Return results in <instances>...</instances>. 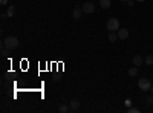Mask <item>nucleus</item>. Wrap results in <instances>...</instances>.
I'll use <instances>...</instances> for the list:
<instances>
[{
    "mask_svg": "<svg viewBox=\"0 0 153 113\" xmlns=\"http://www.w3.org/2000/svg\"><path fill=\"white\" fill-rule=\"evenodd\" d=\"M3 46L8 47L9 51H11V49H16L19 46V38H17V37H6V38L3 40Z\"/></svg>",
    "mask_w": 153,
    "mask_h": 113,
    "instance_id": "f257e3e1",
    "label": "nucleus"
},
{
    "mask_svg": "<svg viewBox=\"0 0 153 113\" xmlns=\"http://www.w3.org/2000/svg\"><path fill=\"white\" fill-rule=\"evenodd\" d=\"M106 26H107V29L112 32H115V31H118L120 29V20L117 18V17H112V18H109L107 20V24H106Z\"/></svg>",
    "mask_w": 153,
    "mask_h": 113,
    "instance_id": "f03ea898",
    "label": "nucleus"
},
{
    "mask_svg": "<svg viewBox=\"0 0 153 113\" xmlns=\"http://www.w3.org/2000/svg\"><path fill=\"white\" fill-rule=\"evenodd\" d=\"M138 86H139V89H141V90L147 92V90H150L152 83H150V80H149V78H139V81H138Z\"/></svg>",
    "mask_w": 153,
    "mask_h": 113,
    "instance_id": "7ed1b4c3",
    "label": "nucleus"
},
{
    "mask_svg": "<svg viewBox=\"0 0 153 113\" xmlns=\"http://www.w3.org/2000/svg\"><path fill=\"white\" fill-rule=\"evenodd\" d=\"M81 16H83V8L76 5L74 8V11H72V18L74 20H78V18H81Z\"/></svg>",
    "mask_w": 153,
    "mask_h": 113,
    "instance_id": "20e7f679",
    "label": "nucleus"
},
{
    "mask_svg": "<svg viewBox=\"0 0 153 113\" xmlns=\"http://www.w3.org/2000/svg\"><path fill=\"white\" fill-rule=\"evenodd\" d=\"M83 12L84 14H92V12H95V5L91 3V2H87L83 5Z\"/></svg>",
    "mask_w": 153,
    "mask_h": 113,
    "instance_id": "39448f33",
    "label": "nucleus"
},
{
    "mask_svg": "<svg viewBox=\"0 0 153 113\" xmlns=\"http://www.w3.org/2000/svg\"><path fill=\"white\" fill-rule=\"evenodd\" d=\"M118 38L120 40H127V38H129V31H127V29H118Z\"/></svg>",
    "mask_w": 153,
    "mask_h": 113,
    "instance_id": "423d86ee",
    "label": "nucleus"
},
{
    "mask_svg": "<svg viewBox=\"0 0 153 113\" xmlns=\"http://www.w3.org/2000/svg\"><path fill=\"white\" fill-rule=\"evenodd\" d=\"M69 109H71L72 112L78 110V109H80V101H78V99H72V101L69 103Z\"/></svg>",
    "mask_w": 153,
    "mask_h": 113,
    "instance_id": "0eeeda50",
    "label": "nucleus"
},
{
    "mask_svg": "<svg viewBox=\"0 0 153 113\" xmlns=\"http://www.w3.org/2000/svg\"><path fill=\"white\" fill-rule=\"evenodd\" d=\"M132 61H133V66H136V67H138V66H143V63H144V58H143L141 55H135Z\"/></svg>",
    "mask_w": 153,
    "mask_h": 113,
    "instance_id": "6e6552de",
    "label": "nucleus"
},
{
    "mask_svg": "<svg viewBox=\"0 0 153 113\" xmlns=\"http://www.w3.org/2000/svg\"><path fill=\"white\" fill-rule=\"evenodd\" d=\"M112 5V0H100V6L103 9H109Z\"/></svg>",
    "mask_w": 153,
    "mask_h": 113,
    "instance_id": "1a4fd4ad",
    "label": "nucleus"
},
{
    "mask_svg": "<svg viewBox=\"0 0 153 113\" xmlns=\"http://www.w3.org/2000/svg\"><path fill=\"white\" fill-rule=\"evenodd\" d=\"M144 63L147 66H153V55H146L144 57Z\"/></svg>",
    "mask_w": 153,
    "mask_h": 113,
    "instance_id": "9d476101",
    "label": "nucleus"
},
{
    "mask_svg": "<svg viewBox=\"0 0 153 113\" xmlns=\"http://www.w3.org/2000/svg\"><path fill=\"white\" fill-rule=\"evenodd\" d=\"M117 40H118V34H115V32L112 31V32L109 34V41H110V43H115Z\"/></svg>",
    "mask_w": 153,
    "mask_h": 113,
    "instance_id": "9b49d317",
    "label": "nucleus"
},
{
    "mask_svg": "<svg viewBox=\"0 0 153 113\" xmlns=\"http://www.w3.org/2000/svg\"><path fill=\"white\" fill-rule=\"evenodd\" d=\"M129 75H130V77H136V75H138V67H136V66L130 67V69H129Z\"/></svg>",
    "mask_w": 153,
    "mask_h": 113,
    "instance_id": "f8f14e48",
    "label": "nucleus"
},
{
    "mask_svg": "<svg viewBox=\"0 0 153 113\" xmlns=\"http://www.w3.org/2000/svg\"><path fill=\"white\" fill-rule=\"evenodd\" d=\"M58 110H60L61 113H66V112H69L71 109H69L68 106H60V109H58Z\"/></svg>",
    "mask_w": 153,
    "mask_h": 113,
    "instance_id": "ddd939ff",
    "label": "nucleus"
},
{
    "mask_svg": "<svg viewBox=\"0 0 153 113\" xmlns=\"http://www.w3.org/2000/svg\"><path fill=\"white\" fill-rule=\"evenodd\" d=\"M146 104L147 106H153V95L149 96V98H146Z\"/></svg>",
    "mask_w": 153,
    "mask_h": 113,
    "instance_id": "4468645a",
    "label": "nucleus"
},
{
    "mask_svg": "<svg viewBox=\"0 0 153 113\" xmlns=\"http://www.w3.org/2000/svg\"><path fill=\"white\" fill-rule=\"evenodd\" d=\"M12 14H14V8H12V6H11V8H9V9H8V16H9V17H11V16H12Z\"/></svg>",
    "mask_w": 153,
    "mask_h": 113,
    "instance_id": "2eb2a0df",
    "label": "nucleus"
},
{
    "mask_svg": "<svg viewBox=\"0 0 153 113\" xmlns=\"http://www.w3.org/2000/svg\"><path fill=\"white\" fill-rule=\"evenodd\" d=\"M127 5H129V6H133V5H135V0H129V2H127Z\"/></svg>",
    "mask_w": 153,
    "mask_h": 113,
    "instance_id": "dca6fc26",
    "label": "nucleus"
},
{
    "mask_svg": "<svg viewBox=\"0 0 153 113\" xmlns=\"http://www.w3.org/2000/svg\"><path fill=\"white\" fill-rule=\"evenodd\" d=\"M129 112H130V113H138L139 110H138V109H129Z\"/></svg>",
    "mask_w": 153,
    "mask_h": 113,
    "instance_id": "f3484780",
    "label": "nucleus"
},
{
    "mask_svg": "<svg viewBox=\"0 0 153 113\" xmlns=\"http://www.w3.org/2000/svg\"><path fill=\"white\" fill-rule=\"evenodd\" d=\"M150 92H152V95H153V86L150 87Z\"/></svg>",
    "mask_w": 153,
    "mask_h": 113,
    "instance_id": "a211bd4d",
    "label": "nucleus"
},
{
    "mask_svg": "<svg viewBox=\"0 0 153 113\" xmlns=\"http://www.w3.org/2000/svg\"><path fill=\"white\" fill-rule=\"evenodd\" d=\"M135 2H146V0H135Z\"/></svg>",
    "mask_w": 153,
    "mask_h": 113,
    "instance_id": "6ab92c4d",
    "label": "nucleus"
},
{
    "mask_svg": "<svg viewBox=\"0 0 153 113\" xmlns=\"http://www.w3.org/2000/svg\"><path fill=\"white\" fill-rule=\"evenodd\" d=\"M121 2H124V3H127V2H129V0H121Z\"/></svg>",
    "mask_w": 153,
    "mask_h": 113,
    "instance_id": "aec40b11",
    "label": "nucleus"
},
{
    "mask_svg": "<svg viewBox=\"0 0 153 113\" xmlns=\"http://www.w3.org/2000/svg\"><path fill=\"white\" fill-rule=\"evenodd\" d=\"M152 2H153V0H152Z\"/></svg>",
    "mask_w": 153,
    "mask_h": 113,
    "instance_id": "412c9836",
    "label": "nucleus"
}]
</instances>
